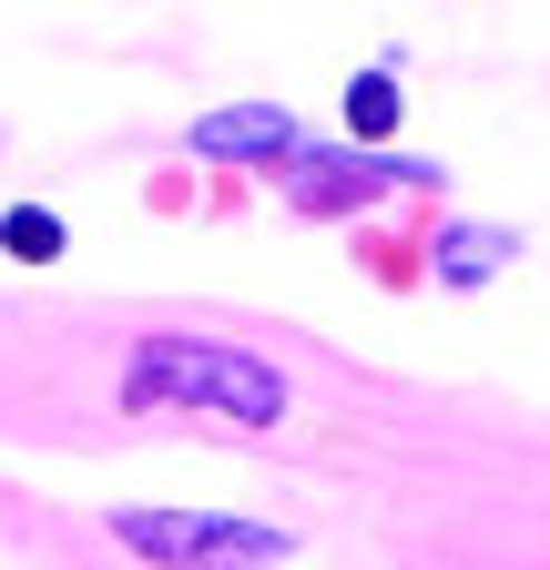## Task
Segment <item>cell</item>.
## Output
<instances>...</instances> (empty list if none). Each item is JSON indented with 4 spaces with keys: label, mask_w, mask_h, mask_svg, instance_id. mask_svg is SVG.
I'll return each instance as SVG.
<instances>
[{
    "label": "cell",
    "mask_w": 550,
    "mask_h": 570,
    "mask_svg": "<svg viewBox=\"0 0 550 570\" xmlns=\"http://www.w3.org/2000/svg\"><path fill=\"white\" fill-rule=\"evenodd\" d=\"M122 407H225L235 428H275L286 417V377L255 346H215V336H144L122 367Z\"/></svg>",
    "instance_id": "obj_1"
},
{
    "label": "cell",
    "mask_w": 550,
    "mask_h": 570,
    "mask_svg": "<svg viewBox=\"0 0 550 570\" xmlns=\"http://www.w3.org/2000/svg\"><path fill=\"white\" fill-rule=\"evenodd\" d=\"M112 530L164 560V570H265V560H286L296 540L286 530H265V520H215V510H112Z\"/></svg>",
    "instance_id": "obj_2"
},
{
    "label": "cell",
    "mask_w": 550,
    "mask_h": 570,
    "mask_svg": "<svg viewBox=\"0 0 550 570\" xmlns=\"http://www.w3.org/2000/svg\"><path fill=\"white\" fill-rule=\"evenodd\" d=\"M397 184H449L439 164H377V154H306L296 164V204L306 214H326V204H367V194H397Z\"/></svg>",
    "instance_id": "obj_3"
},
{
    "label": "cell",
    "mask_w": 550,
    "mask_h": 570,
    "mask_svg": "<svg viewBox=\"0 0 550 570\" xmlns=\"http://www.w3.org/2000/svg\"><path fill=\"white\" fill-rule=\"evenodd\" d=\"M194 154H296V122H286V102L204 112V122H194Z\"/></svg>",
    "instance_id": "obj_4"
},
{
    "label": "cell",
    "mask_w": 550,
    "mask_h": 570,
    "mask_svg": "<svg viewBox=\"0 0 550 570\" xmlns=\"http://www.w3.org/2000/svg\"><path fill=\"white\" fill-rule=\"evenodd\" d=\"M500 255H510V235H449V245H439V275H449V285H479Z\"/></svg>",
    "instance_id": "obj_5"
},
{
    "label": "cell",
    "mask_w": 550,
    "mask_h": 570,
    "mask_svg": "<svg viewBox=\"0 0 550 570\" xmlns=\"http://www.w3.org/2000/svg\"><path fill=\"white\" fill-rule=\"evenodd\" d=\"M397 122V82H387V71H357V82H347V132H387Z\"/></svg>",
    "instance_id": "obj_6"
},
{
    "label": "cell",
    "mask_w": 550,
    "mask_h": 570,
    "mask_svg": "<svg viewBox=\"0 0 550 570\" xmlns=\"http://www.w3.org/2000/svg\"><path fill=\"white\" fill-rule=\"evenodd\" d=\"M0 245H11V255H31V265H51V255H61V214H41V204H21V214H11V225H0Z\"/></svg>",
    "instance_id": "obj_7"
}]
</instances>
